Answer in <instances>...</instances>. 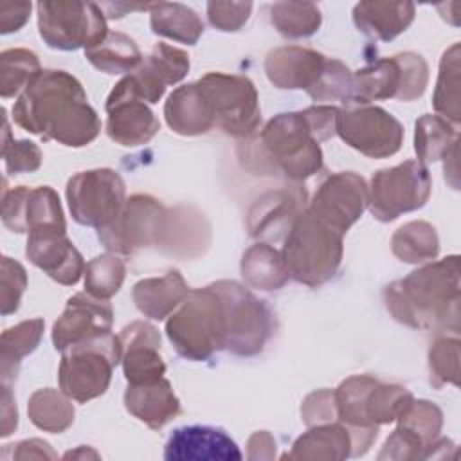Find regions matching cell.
<instances>
[{
    "label": "cell",
    "instance_id": "6da1fadb",
    "mask_svg": "<svg viewBox=\"0 0 461 461\" xmlns=\"http://www.w3.org/2000/svg\"><path fill=\"white\" fill-rule=\"evenodd\" d=\"M14 122L43 140L81 148L101 131L83 85L65 70H41L13 104Z\"/></svg>",
    "mask_w": 461,
    "mask_h": 461
},
{
    "label": "cell",
    "instance_id": "7a4b0ae2",
    "mask_svg": "<svg viewBox=\"0 0 461 461\" xmlns=\"http://www.w3.org/2000/svg\"><path fill=\"white\" fill-rule=\"evenodd\" d=\"M387 312L420 330H459V256L425 265L384 290Z\"/></svg>",
    "mask_w": 461,
    "mask_h": 461
},
{
    "label": "cell",
    "instance_id": "3957f363",
    "mask_svg": "<svg viewBox=\"0 0 461 461\" xmlns=\"http://www.w3.org/2000/svg\"><path fill=\"white\" fill-rule=\"evenodd\" d=\"M342 236L308 209L299 212L281 252L290 277L312 288L330 281L342 261Z\"/></svg>",
    "mask_w": 461,
    "mask_h": 461
},
{
    "label": "cell",
    "instance_id": "277c9868",
    "mask_svg": "<svg viewBox=\"0 0 461 461\" xmlns=\"http://www.w3.org/2000/svg\"><path fill=\"white\" fill-rule=\"evenodd\" d=\"M166 333L176 353L187 360H207L225 348L223 303L218 290H189L178 310L167 319Z\"/></svg>",
    "mask_w": 461,
    "mask_h": 461
},
{
    "label": "cell",
    "instance_id": "5b68a950",
    "mask_svg": "<svg viewBox=\"0 0 461 461\" xmlns=\"http://www.w3.org/2000/svg\"><path fill=\"white\" fill-rule=\"evenodd\" d=\"M121 355L119 335L112 331L63 349L58 369L59 389L77 403L104 394Z\"/></svg>",
    "mask_w": 461,
    "mask_h": 461
},
{
    "label": "cell",
    "instance_id": "8992f818",
    "mask_svg": "<svg viewBox=\"0 0 461 461\" xmlns=\"http://www.w3.org/2000/svg\"><path fill=\"white\" fill-rule=\"evenodd\" d=\"M259 144L274 169L292 180H306L322 167V149L303 112L272 117L259 133Z\"/></svg>",
    "mask_w": 461,
    "mask_h": 461
},
{
    "label": "cell",
    "instance_id": "52a82bcc",
    "mask_svg": "<svg viewBox=\"0 0 461 461\" xmlns=\"http://www.w3.org/2000/svg\"><path fill=\"white\" fill-rule=\"evenodd\" d=\"M429 81L427 61L416 52H402L357 70L351 77L348 103L367 104L378 99L412 101L425 92Z\"/></svg>",
    "mask_w": 461,
    "mask_h": 461
},
{
    "label": "cell",
    "instance_id": "ba28073f",
    "mask_svg": "<svg viewBox=\"0 0 461 461\" xmlns=\"http://www.w3.org/2000/svg\"><path fill=\"white\" fill-rule=\"evenodd\" d=\"M212 286L223 303L225 349L240 357L263 351L276 328L268 304L236 281H216Z\"/></svg>",
    "mask_w": 461,
    "mask_h": 461
},
{
    "label": "cell",
    "instance_id": "9c48e42d",
    "mask_svg": "<svg viewBox=\"0 0 461 461\" xmlns=\"http://www.w3.org/2000/svg\"><path fill=\"white\" fill-rule=\"evenodd\" d=\"M36 11L40 36L56 50H86L108 34L103 9L94 2H38Z\"/></svg>",
    "mask_w": 461,
    "mask_h": 461
},
{
    "label": "cell",
    "instance_id": "30bf717a",
    "mask_svg": "<svg viewBox=\"0 0 461 461\" xmlns=\"http://www.w3.org/2000/svg\"><path fill=\"white\" fill-rule=\"evenodd\" d=\"M211 110L214 126L232 137H250L261 122L259 97L254 83L238 74L209 72L198 79Z\"/></svg>",
    "mask_w": 461,
    "mask_h": 461
},
{
    "label": "cell",
    "instance_id": "8fae6325",
    "mask_svg": "<svg viewBox=\"0 0 461 461\" xmlns=\"http://www.w3.org/2000/svg\"><path fill=\"white\" fill-rule=\"evenodd\" d=\"M430 189L432 180L425 164L405 160L373 175L367 187V207L378 221H393L403 212L423 207Z\"/></svg>",
    "mask_w": 461,
    "mask_h": 461
},
{
    "label": "cell",
    "instance_id": "7c38bea8",
    "mask_svg": "<svg viewBox=\"0 0 461 461\" xmlns=\"http://www.w3.org/2000/svg\"><path fill=\"white\" fill-rule=\"evenodd\" d=\"M67 202L72 218L86 227H110L126 203V187L113 169L79 171L67 182Z\"/></svg>",
    "mask_w": 461,
    "mask_h": 461
},
{
    "label": "cell",
    "instance_id": "4fadbf2b",
    "mask_svg": "<svg viewBox=\"0 0 461 461\" xmlns=\"http://www.w3.org/2000/svg\"><path fill=\"white\" fill-rule=\"evenodd\" d=\"M189 72V56L182 49L167 43H157L149 56L130 74H126L110 92L106 103L137 99L158 103L166 86L176 85Z\"/></svg>",
    "mask_w": 461,
    "mask_h": 461
},
{
    "label": "cell",
    "instance_id": "5bb4252c",
    "mask_svg": "<svg viewBox=\"0 0 461 461\" xmlns=\"http://www.w3.org/2000/svg\"><path fill=\"white\" fill-rule=\"evenodd\" d=\"M335 133L369 158H385L402 148L403 126L380 106L360 104L340 110Z\"/></svg>",
    "mask_w": 461,
    "mask_h": 461
},
{
    "label": "cell",
    "instance_id": "9a60e30c",
    "mask_svg": "<svg viewBox=\"0 0 461 461\" xmlns=\"http://www.w3.org/2000/svg\"><path fill=\"white\" fill-rule=\"evenodd\" d=\"M167 212L164 205L149 194H135L126 200L119 218L106 229L97 230L101 243L119 254H133L149 247L166 232Z\"/></svg>",
    "mask_w": 461,
    "mask_h": 461
},
{
    "label": "cell",
    "instance_id": "2e32d148",
    "mask_svg": "<svg viewBox=\"0 0 461 461\" xmlns=\"http://www.w3.org/2000/svg\"><path fill=\"white\" fill-rule=\"evenodd\" d=\"M367 207V184L353 171L328 176L313 194L308 211L331 229L346 234Z\"/></svg>",
    "mask_w": 461,
    "mask_h": 461
},
{
    "label": "cell",
    "instance_id": "e0dca14e",
    "mask_svg": "<svg viewBox=\"0 0 461 461\" xmlns=\"http://www.w3.org/2000/svg\"><path fill=\"white\" fill-rule=\"evenodd\" d=\"M2 221L13 232H34L41 229L67 230L63 209L58 193L49 185H18L4 193Z\"/></svg>",
    "mask_w": 461,
    "mask_h": 461
},
{
    "label": "cell",
    "instance_id": "ac0fdd59",
    "mask_svg": "<svg viewBox=\"0 0 461 461\" xmlns=\"http://www.w3.org/2000/svg\"><path fill=\"white\" fill-rule=\"evenodd\" d=\"M113 310L108 299L79 292L67 301L63 313L52 326V344L58 351L112 331Z\"/></svg>",
    "mask_w": 461,
    "mask_h": 461
},
{
    "label": "cell",
    "instance_id": "d6986e66",
    "mask_svg": "<svg viewBox=\"0 0 461 461\" xmlns=\"http://www.w3.org/2000/svg\"><path fill=\"white\" fill-rule=\"evenodd\" d=\"M25 254L32 265L41 268L59 285L72 286L85 274L86 265L83 256L67 238V230L63 229H41L31 232Z\"/></svg>",
    "mask_w": 461,
    "mask_h": 461
},
{
    "label": "cell",
    "instance_id": "ffe728a7",
    "mask_svg": "<svg viewBox=\"0 0 461 461\" xmlns=\"http://www.w3.org/2000/svg\"><path fill=\"white\" fill-rule=\"evenodd\" d=\"M121 364L128 384H149L164 376L166 364L160 357V333L144 321H135L119 333Z\"/></svg>",
    "mask_w": 461,
    "mask_h": 461
},
{
    "label": "cell",
    "instance_id": "44dd1931",
    "mask_svg": "<svg viewBox=\"0 0 461 461\" xmlns=\"http://www.w3.org/2000/svg\"><path fill=\"white\" fill-rule=\"evenodd\" d=\"M241 457L236 441L225 430L209 425L175 429L164 447L167 461H236Z\"/></svg>",
    "mask_w": 461,
    "mask_h": 461
},
{
    "label": "cell",
    "instance_id": "7402d4cb",
    "mask_svg": "<svg viewBox=\"0 0 461 461\" xmlns=\"http://www.w3.org/2000/svg\"><path fill=\"white\" fill-rule=\"evenodd\" d=\"M330 58L324 54L290 45L268 52L265 59V72L268 81L285 90H312L328 67Z\"/></svg>",
    "mask_w": 461,
    "mask_h": 461
},
{
    "label": "cell",
    "instance_id": "603a6c76",
    "mask_svg": "<svg viewBox=\"0 0 461 461\" xmlns=\"http://www.w3.org/2000/svg\"><path fill=\"white\" fill-rule=\"evenodd\" d=\"M124 407L149 429L158 430L180 412V400L164 376L149 384H128L124 393Z\"/></svg>",
    "mask_w": 461,
    "mask_h": 461
},
{
    "label": "cell",
    "instance_id": "cb8c5ba5",
    "mask_svg": "<svg viewBox=\"0 0 461 461\" xmlns=\"http://www.w3.org/2000/svg\"><path fill=\"white\" fill-rule=\"evenodd\" d=\"M164 117L175 133L185 137L202 135L214 128L211 104L198 81L182 85L171 92L164 104Z\"/></svg>",
    "mask_w": 461,
    "mask_h": 461
},
{
    "label": "cell",
    "instance_id": "d4e9b609",
    "mask_svg": "<svg viewBox=\"0 0 461 461\" xmlns=\"http://www.w3.org/2000/svg\"><path fill=\"white\" fill-rule=\"evenodd\" d=\"M106 133L121 146H140L149 142L160 130V122L144 101L126 99L104 104Z\"/></svg>",
    "mask_w": 461,
    "mask_h": 461
},
{
    "label": "cell",
    "instance_id": "484cf974",
    "mask_svg": "<svg viewBox=\"0 0 461 461\" xmlns=\"http://www.w3.org/2000/svg\"><path fill=\"white\" fill-rule=\"evenodd\" d=\"M353 456L351 430L340 423L312 425L295 439L292 450L283 457L310 461H340Z\"/></svg>",
    "mask_w": 461,
    "mask_h": 461
},
{
    "label": "cell",
    "instance_id": "4316f807",
    "mask_svg": "<svg viewBox=\"0 0 461 461\" xmlns=\"http://www.w3.org/2000/svg\"><path fill=\"white\" fill-rule=\"evenodd\" d=\"M414 20L411 2H360L353 9V22L369 38L389 41L402 34Z\"/></svg>",
    "mask_w": 461,
    "mask_h": 461
},
{
    "label": "cell",
    "instance_id": "83f0119b",
    "mask_svg": "<svg viewBox=\"0 0 461 461\" xmlns=\"http://www.w3.org/2000/svg\"><path fill=\"white\" fill-rule=\"evenodd\" d=\"M189 286L180 272L171 270L162 277L140 279L133 286V303L140 313L162 321L187 297Z\"/></svg>",
    "mask_w": 461,
    "mask_h": 461
},
{
    "label": "cell",
    "instance_id": "f1b7e54d",
    "mask_svg": "<svg viewBox=\"0 0 461 461\" xmlns=\"http://www.w3.org/2000/svg\"><path fill=\"white\" fill-rule=\"evenodd\" d=\"M299 196L292 191H270L256 200L249 211V234L252 238H279L292 225L297 212Z\"/></svg>",
    "mask_w": 461,
    "mask_h": 461
},
{
    "label": "cell",
    "instance_id": "f546056e",
    "mask_svg": "<svg viewBox=\"0 0 461 461\" xmlns=\"http://www.w3.org/2000/svg\"><path fill=\"white\" fill-rule=\"evenodd\" d=\"M45 322L43 319L23 321L13 328H7L0 337V375L2 384L11 385L14 382L20 362L27 355H31L43 335Z\"/></svg>",
    "mask_w": 461,
    "mask_h": 461
},
{
    "label": "cell",
    "instance_id": "4dcf8cb0",
    "mask_svg": "<svg viewBox=\"0 0 461 461\" xmlns=\"http://www.w3.org/2000/svg\"><path fill=\"white\" fill-rule=\"evenodd\" d=\"M151 31L158 36L194 45L203 32V22L187 5L178 2H158L149 7Z\"/></svg>",
    "mask_w": 461,
    "mask_h": 461
},
{
    "label": "cell",
    "instance_id": "1f68e13d",
    "mask_svg": "<svg viewBox=\"0 0 461 461\" xmlns=\"http://www.w3.org/2000/svg\"><path fill=\"white\" fill-rule=\"evenodd\" d=\"M241 276L250 286L259 290H279L290 279L281 252L268 243H256L245 250Z\"/></svg>",
    "mask_w": 461,
    "mask_h": 461
},
{
    "label": "cell",
    "instance_id": "d6a6232c",
    "mask_svg": "<svg viewBox=\"0 0 461 461\" xmlns=\"http://www.w3.org/2000/svg\"><path fill=\"white\" fill-rule=\"evenodd\" d=\"M85 58L104 74H130L142 63V54L137 43L122 32H108L106 38L85 50Z\"/></svg>",
    "mask_w": 461,
    "mask_h": 461
},
{
    "label": "cell",
    "instance_id": "836d02e7",
    "mask_svg": "<svg viewBox=\"0 0 461 461\" xmlns=\"http://www.w3.org/2000/svg\"><path fill=\"white\" fill-rule=\"evenodd\" d=\"M27 414L34 427L50 434H61L74 423L72 400L61 389L34 391L27 402Z\"/></svg>",
    "mask_w": 461,
    "mask_h": 461
},
{
    "label": "cell",
    "instance_id": "e575fe53",
    "mask_svg": "<svg viewBox=\"0 0 461 461\" xmlns=\"http://www.w3.org/2000/svg\"><path fill=\"white\" fill-rule=\"evenodd\" d=\"M393 254L405 263H425L438 256L439 240L436 229L427 221H409L391 238Z\"/></svg>",
    "mask_w": 461,
    "mask_h": 461
},
{
    "label": "cell",
    "instance_id": "d590c367",
    "mask_svg": "<svg viewBox=\"0 0 461 461\" xmlns=\"http://www.w3.org/2000/svg\"><path fill=\"white\" fill-rule=\"evenodd\" d=\"M457 142V130L439 115L425 113L416 121L414 130V151L418 162H436Z\"/></svg>",
    "mask_w": 461,
    "mask_h": 461
},
{
    "label": "cell",
    "instance_id": "8d00e7d4",
    "mask_svg": "<svg viewBox=\"0 0 461 461\" xmlns=\"http://www.w3.org/2000/svg\"><path fill=\"white\" fill-rule=\"evenodd\" d=\"M434 110L450 124H459V43L443 52L439 61V76L432 97Z\"/></svg>",
    "mask_w": 461,
    "mask_h": 461
},
{
    "label": "cell",
    "instance_id": "74e56055",
    "mask_svg": "<svg viewBox=\"0 0 461 461\" xmlns=\"http://www.w3.org/2000/svg\"><path fill=\"white\" fill-rule=\"evenodd\" d=\"M270 20L286 38H308L321 27V11L312 2H277L270 7Z\"/></svg>",
    "mask_w": 461,
    "mask_h": 461
},
{
    "label": "cell",
    "instance_id": "f35d334b",
    "mask_svg": "<svg viewBox=\"0 0 461 461\" xmlns=\"http://www.w3.org/2000/svg\"><path fill=\"white\" fill-rule=\"evenodd\" d=\"M41 72L38 56L27 49H7L0 54V94L4 99L22 94Z\"/></svg>",
    "mask_w": 461,
    "mask_h": 461
},
{
    "label": "cell",
    "instance_id": "ab89813d",
    "mask_svg": "<svg viewBox=\"0 0 461 461\" xmlns=\"http://www.w3.org/2000/svg\"><path fill=\"white\" fill-rule=\"evenodd\" d=\"M126 276L122 259L115 254H103L85 267V292L97 299H110L119 292Z\"/></svg>",
    "mask_w": 461,
    "mask_h": 461
},
{
    "label": "cell",
    "instance_id": "60d3db41",
    "mask_svg": "<svg viewBox=\"0 0 461 461\" xmlns=\"http://www.w3.org/2000/svg\"><path fill=\"white\" fill-rule=\"evenodd\" d=\"M412 394L398 384H376L366 398V416L373 425L394 421L409 405Z\"/></svg>",
    "mask_w": 461,
    "mask_h": 461
},
{
    "label": "cell",
    "instance_id": "b9f144b4",
    "mask_svg": "<svg viewBox=\"0 0 461 461\" xmlns=\"http://www.w3.org/2000/svg\"><path fill=\"white\" fill-rule=\"evenodd\" d=\"M396 421L398 425L414 432L423 441V445L429 447L432 441H436L441 430L443 414L439 407L434 405L432 402L412 398L409 405L402 411V414L396 418Z\"/></svg>",
    "mask_w": 461,
    "mask_h": 461
},
{
    "label": "cell",
    "instance_id": "7bdbcfd3",
    "mask_svg": "<svg viewBox=\"0 0 461 461\" xmlns=\"http://www.w3.org/2000/svg\"><path fill=\"white\" fill-rule=\"evenodd\" d=\"M4 113V130H2V158L5 162V171L9 175L32 173L41 166V149L31 140H14L11 139V130L7 124L5 110Z\"/></svg>",
    "mask_w": 461,
    "mask_h": 461
},
{
    "label": "cell",
    "instance_id": "ee69618b",
    "mask_svg": "<svg viewBox=\"0 0 461 461\" xmlns=\"http://www.w3.org/2000/svg\"><path fill=\"white\" fill-rule=\"evenodd\" d=\"M430 382L434 387L443 384L457 385L459 375V339L457 337H439L434 340L429 351Z\"/></svg>",
    "mask_w": 461,
    "mask_h": 461
},
{
    "label": "cell",
    "instance_id": "f6af8a7d",
    "mask_svg": "<svg viewBox=\"0 0 461 461\" xmlns=\"http://www.w3.org/2000/svg\"><path fill=\"white\" fill-rule=\"evenodd\" d=\"M351 77L353 74L349 68L339 61V59H330L324 74L317 81V85L308 90V95L313 101H349V92H351Z\"/></svg>",
    "mask_w": 461,
    "mask_h": 461
},
{
    "label": "cell",
    "instance_id": "bcb514c9",
    "mask_svg": "<svg viewBox=\"0 0 461 461\" xmlns=\"http://www.w3.org/2000/svg\"><path fill=\"white\" fill-rule=\"evenodd\" d=\"M0 288H2V313H14L20 306L22 294L27 286V272L22 263L4 256L2 258V274H0Z\"/></svg>",
    "mask_w": 461,
    "mask_h": 461
},
{
    "label": "cell",
    "instance_id": "7dc6e473",
    "mask_svg": "<svg viewBox=\"0 0 461 461\" xmlns=\"http://www.w3.org/2000/svg\"><path fill=\"white\" fill-rule=\"evenodd\" d=\"M252 11L250 2H209L207 4V18L212 27L234 32L241 29Z\"/></svg>",
    "mask_w": 461,
    "mask_h": 461
},
{
    "label": "cell",
    "instance_id": "c3c4849f",
    "mask_svg": "<svg viewBox=\"0 0 461 461\" xmlns=\"http://www.w3.org/2000/svg\"><path fill=\"white\" fill-rule=\"evenodd\" d=\"M425 448L427 447L414 432L398 425L384 443L378 459H420Z\"/></svg>",
    "mask_w": 461,
    "mask_h": 461
},
{
    "label": "cell",
    "instance_id": "681fc988",
    "mask_svg": "<svg viewBox=\"0 0 461 461\" xmlns=\"http://www.w3.org/2000/svg\"><path fill=\"white\" fill-rule=\"evenodd\" d=\"M301 416L308 427L319 425V423H328V421L335 420L337 411H335L333 391L319 389V391L308 394L301 405Z\"/></svg>",
    "mask_w": 461,
    "mask_h": 461
},
{
    "label": "cell",
    "instance_id": "f907efd6",
    "mask_svg": "<svg viewBox=\"0 0 461 461\" xmlns=\"http://www.w3.org/2000/svg\"><path fill=\"white\" fill-rule=\"evenodd\" d=\"M339 112L340 110L337 106H310V108L303 110V115L319 142L328 140L330 137L335 135V124H337Z\"/></svg>",
    "mask_w": 461,
    "mask_h": 461
},
{
    "label": "cell",
    "instance_id": "816d5d0a",
    "mask_svg": "<svg viewBox=\"0 0 461 461\" xmlns=\"http://www.w3.org/2000/svg\"><path fill=\"white\" fill-rule=\"evenodd\" d=\"M58 454L52 447L38 438L23 439L13 445H5L2 450V459H56Z\"/></svg>",
    "mask_w": 461,
    "mask_h": 461
},
{
    "label": "cell",
    "instance_id": "f5cc1de1",
    "mask_svg": "<svg viewBox=\"0 0 461 461\" xmlns=\"http://www.w3.org/2000/svg\"><path fill=\"white\" fill-rule=\"evenodd\" d=\"M31 2H0V32L20 31L31 16Z\"/></svg>",
    "mask_w": 461,
    "mask_h": 461
},
{
    "label": "cell",
    "instance_id": "db71d44e",
    "mask_svg": "<svg viewBox=\"0 0 461 461\" xmlns=\"http://www.w3.org/2000/svg\"><path fill=\"white\" fill-rule=\"evenodd\" d=\"M249 459H274L276 457V439L267 430H258L249 438L247 443Z\"/></svg>",
    "mask_w": 461,
    "mask_h": 461
},
{
    "label": "cell",
    "instance_id": "11a10c76",
    "mask_svg": "<svg viewBox=\"0 0 461 461\" xmlns=\"http://www.w3.org/2000/svg\"><path fill=\"white\" fill-rule=\"evenodd\" d=\"M18 425V411L14 405V396L11 393V385L2 384V438H7L14 432Z\"/></svg>",
    "mask_w": 461,
    "mask_h": 461
},
{
    "label": "cell",
    "instance_id": "9f6ffc18",
    "mask_svg": "<svg viewBox=\"0 0 461 461\" xmlns=\"http://www.w3.org/2000/svg\"><path fill=\"white\" fill-rule=\"evenodd\" d=\"M63 457H65V459H77V457H94V459H97L99 454H97L95 450L86 448L85 445H81V447H77V450H70V452H67Z\"/></svg>",
    "mask_w": 461,
    "mask_h": 461
}]
</instances>
